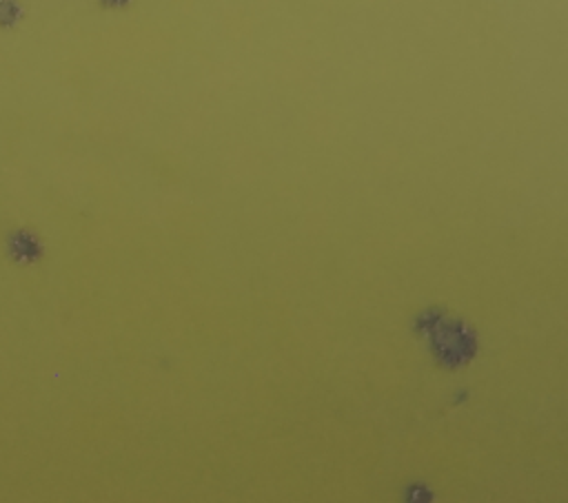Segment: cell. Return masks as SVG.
I'll return each mask as SVG.
<instances>
[{
    "label": "cell",
    "mask_w": 568,
    "mask_h": 503,
    "mask_svg": "<svg viewBox=\"0 0 568 503\" xmlns=\"http://www.w3.org/2000/svg\"><path fill=\"white\" fill-rule=\"evenodd\" d=\"M433 348L437 357L448 366H459L466 359L473 357L475 350V337L473 332L455 321V324H442L437 330L433 328Z\"/></svg>",
    "instance_id": "6da1fadb"
}]
</instances>
